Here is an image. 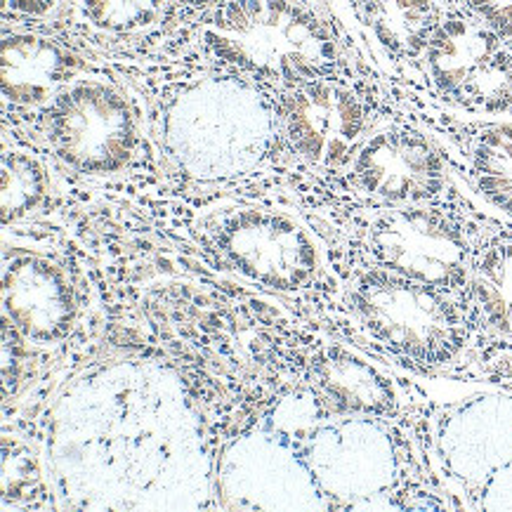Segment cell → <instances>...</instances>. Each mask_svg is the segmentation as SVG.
Listing matches in <instances>:
<instances>
[{"label": "cell", "instance_id": "1", "mask_svg": "<svg viewBox=\"0 0 512 512\" xmlns=\"http://www.w3.org/2000/svg\"><path fill=\"white\" fill-rule=\"evenodd\" d=\"M343 307L354 345L413 376L479 380L512 345L472 317L463 295L347 258Z\"/></svg>", "mask_w": 512, "mask_h": 512}, {"label": "cell", "instance_id": "13", "mask_svg": "<svg viewBox=\"0 0 512 512\" xmlns=\"http://www.w3.org/2000/svg\"><path fill=\"white\" fill-rule=\"evenodd\" d=\"M5 317L34 343H57L74 321V288L67 272L43 255H17L3 272Z\"/></svg>", "mask_w": 512, "mask_h": 512}, {"label": "cell", "instance_id": "4", "mask_svg": "<svg viewBox=\"0 0 512 512\" xmlns=\"http://www.w3.org/2000/svg\"><path fill=\"white\" fill-rule=\"evenodd\" d=\"M352 199L392 206H454L489 210L468 192L444 144L406 107H397L354 154L340 175Z\"/></svg>", "mask_w": 512, "mask_h": 512}, {"label": "cell", "instance_id": "19", "mask_svg": "<svg viewBox=\"0 0 512 512\" xmlns=\"http://www.w3.org/2000/svg\"><path fill=\"white\" fill-rule=\"evenodd\" d=\"M38 484H41V470L34 454L22 444H12V454L5 446L3 458V489L5 501H24V498H34Z\"/></svg>", "mask_w": 512, "mask_h": 512}, {"label": "cell", "instance_id": "3", "mask_svg": "<svg viewBox=\"0 0 512 512\" xmlns=\"http://www.w3.org/2000/svg\"><path fill=\"white\" fill-rule=\"evenodd\" d=\"M503 220L491 210L352 199L340 225L350 260L465 295L479 248Z\"/></svg>", "mask_w": 512, "mask_h": 512}, {"label": "cell", "instance_id": "18", "mask_svg": "<svg viewBox=\"0 0 512 512\" xmlns=\"http://www.w3.org/2000/svg\"><path fill=\"white\" fill-rule=\"evenodd\" d=\"M85 22L107 34H144L166 17V0H76Z\"/></svg>", "mask_w": 512, "mask_h": 512}, {"label": "cell", "instance_id": "7", "mask_svg": "<svg viewBox=\"0 0 512 512\" xmlns=\"http://www.w3.org/2000/svg\"><path fill=\"white\" fill-rule=\"evenodd\" d=\"M232 78L203 81L170 111L166 140L173 156L199 177L253 166L277 123L260 95Z\"/></svg>", "mask_w": 512, "mask_h": 512}, {"label": "cell", "instance_id": "16", "mask_svg": "<svg viewBox=\"0 0 512 512\" xmlns=\"http://www.w3.org/2000/svg\"><path fill=\"white\" fill-rule=\"evenodd\" d=\"M465 305L491 336L512 345V222L503 220L491 229L465 288Z\"/></svg>", "mask_w": 512, "mask_h": 512}, {"label": "cell", "instance_id": "23", "mask_svg": "<svg viewBox=\"0 0 512 512\" xmlns=\"http://www.w3.org/2000/svg\"><path fill=\"white\" fill-rule=\"evenodd\" d=\"M479 380H489L491 385L503 387V390L512 392V357H505L498 364L491 366L479 376Z\"/></svg>", "mask_w": 512, "mask_h": 512}, {"label": "cell", "instance_id": "17", "mask_svg": "<svg viewBox=\"0 0 512 512\" xmlns=\"http://www.w3.org/2000/svg\"><path fill=\"white\" fill-rule=\"evenodd\" d=\"M50 187L41 156L5 149L3 152V225L24 220L41 206Z\"/></svg>", "mask_w": 512, "mask_h": 512}, {"label": "cell", "instance_id": "9", "mask_svg": "<svg viewBox=\"0 0 512 512\" xmlns=\"http://www.w3.org/2000/svg\"><path fill=\"white\" fill-rule=\"evenodd\" d=\"M215 251L244 277L293 291L312 284L324 267V248L295 215L277 208L234 206L208 222Z\"/></svg>", "mask_w": 512, "mask_h": 512}, {"label": "cell", "instance_id": "2", "mask_svg": "<svg viewBox=\"0 0 512 512\" xmlns=\"http://www.w3.org/2000/svg\"><path fill=\"white\" fill-rule=\"evenodd\" d=\"M201 22L210 55L281 88L317 78H385L359 34L305 0H225Z\"/></svg>", "mask_w": 512, "mask_h": 512}, {"label": "cell", "instance_id": "20", "mask_svg": "<svg viewBox=\"0 0 512 512\" xmlns=\"http://www.w3.org/2000/svg\"><path fill=\"white\" fill-rule=\"evenodd\" d=\"M465 5L512 48V0H465Z\"/></svg>", "mask_w": 512, "mask_h": 512}, {"label": "cell", "instance_id": "5", "mask_svg": "<svg viewBox=\"0 0 512 512\" xmlns=\"http://www.w3.org/2000/svg\"><path fill=\"white\" fill-rule=\"evenodd\" d=\"M409 90L454 114L489 118L512 114V48L465 0H446Z\"/></svg>", "mask_w": 512, "mask_h": 512}, {"label": "cell", "instance_id": "24", "mask_svg": "<svg viewBox=\"0 0 512 512\" xmlns=\"http://www.w3.org/2000/svg\"><path fill=\"white\" fill-rule=\"evenodd\" d=\"M180 3L194 5V8H199V5H201V8H210V10H213V8H218L220 3H225V0H180Z\"/></svg>", "mask_w": 512, "mask_h": 512}, {"label": "cell", "instance_id": "22", "mask_svg": "<svg viewBox=\"0 0 512 512\" xmlns=\"http://www.w3.org/2000/svg\"><path fill=\"white\" fill-rule=\"evenodd\" d=\"M62 0H3L5 17L15 19H48Z\"/></svg>", "mask_w": 512, "mask_h": 512}, {"label": "cell", "instance_id": "10", "mask_svg": "<svg viewBox=\"0 0 512 512\" xmlns=\"http://www.w3.org/2000/svg\"><path fill=\"white\" fill-rule=\"evenodd\" d=\"M395 100L437 135L456 175L475 199L512 222V114H454L430 97L395 83Z\"/></svg>", "mask_w": 512, "mask_h": 512}, {"label": "cell", "instance_id": "11", "mask_svg": "<svg viewBox=\"0 0 512 512\" xmlns=\"http://www.w3.org/2000/svg\"><path fill=\"white\" fill-rule=\"evenodd\" d=\"M435 458L442 477L468 496L472 508V498L479 501L496 472L512 461V392L494 385L487 395L446 411L439 418Z\"/></svg>", "mask_w": 512, "mask_h": 512}, {"label": "cell", "instance_id": "8", "mask_svg": "<svg viewBox=\"0 0 512 512\" xmlns=\"http://www.w3.org/2000/svg\"><path fill=\"white\" fill-rule=\"evenodd\" d=\"M41 111L48 147L76 173L116 175L135 159L140 123L126 95L111 85L74 78Z\"/></svg>", "mask_w": 512, "mask_h": 512}, {"label": "cell", "instance_id": "14", "mask_svg": "<svg viewBox=\"0 0 512 512\" xmlns=\"http://www.w3.org/2000/svg\"><path fill=\"white\" fill-rule=\"evenodd\" d=\"M321 397L338 416H378L406 418L409 397L399 378L383 366L347 347H328L317 371Z\"/></svg>", "mask_w": 512, "mask_h": 512}, {"label": "cell", "instance_id": "12", "mask_svg": "<svg viewBox=\"0 0 512 512\" xmlns=\"http://www.w3.org/2000/svg\"><path fill=\"white\" fill-rule=\"evenodd\" d=\"M352 22L387 81L418 83V64L446 0H347Z\"/></svg>", "mask_w": 512, "mask_h": 512}, {"label": "cell", "instance_id": "6", "mask_svg": "<svg viewBox=\"0 0 512 512\" xmlns=\"http://www.w3.org/2000/svg\"><path fill=\"white\" fill-rule=\"evenodd\" d=\"M392 81L317 78L277 90V133L317 173L343 175L373 130L397 107Z\"/></svg>", "mask_w": 512, "mask_h": 512}, {"label": "cell", "instance_id": "21", "mask_svg": "<svg viewBox=\"0 0 512 512\" xmlns=\"http://www.w3.org/2000/svg\"><path fill=\"white\" fill-rule=\"evenodd\" d=\"M477 508L482 510H512V461L496 472L494 479L484 487Z\"/></svg>", "mask_w": 512, "mask_h": 512}, {"label": "cell", "instance_id": "15", "mask_svg": "<svg viewBox=\"0 0 512 512\" xmlns=\"http://www.w3.org/2000/svg\"><path fill=\"white\" fill-rule=\"evenodd\" d=\"M76 59L57 41L12 31L3 36V97L17 109L48 107L59 90L74 81Z\"/></svg>", "mask_w": 512, "mask_h": 512}]
</instances>
